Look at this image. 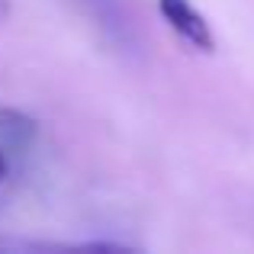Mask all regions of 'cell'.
<instances>
[{"instance_id": "obj_1", "label": "cell", "mask_w": 254, "mask_h": 254, "mask_svg": "<svg viewBox=\"0 0 254 254\" xmlns=\"http://www.w3.org/2000/svg\"><path fill=\"white\" fill-rule=\"evenodd\" d=\"M103 39L116 49H138V19L132 0H77Z\"/></svg>"}, {"instance_id": "obj_2", "label": "cell", "mask_w": 254, "mask_h": 254, "mask_svg": "<svg viewBox=\"0 0 254 254\" xmlns=\"http://www.w3.org/2000/svg\"><path fill=\"white\" fill-rule=\"evenodd\" d=\"M164 23L184 39L187 45H193L196 52H216V36L212 26L206 23V16L193 6V0H158Z\"/></svg>"}, {"instance_id": "obj_3", "label": "cell", "mask_w": 254, "mask_h": 254, "mask_svg": "<svg viewBox=\"0 0 254 254\" xmlns=\"http://www.w3.org/2000/svg\"><path fill=\"white\" fill-rule=\"evenodd\" d=\"M36 135H39V123L26 113L13 110V106H0V148L10 155H23L26 148L36 145Z\"/></svg>"}, {"instance_id": "obj_4", "label": "cell", "mask_w": 254, "mask_h": 254, "mask_svg": "<svg viewBox=\"0 0 254 254\" xmlns=\"http://www.w3.org/2000/svg\"><path fill=\"white\" fill-rule=\"evenodd\" d=\"M6 174H10V158H6V151L0 148V184L6 180Z\"/></svg>"}]
</instances>
